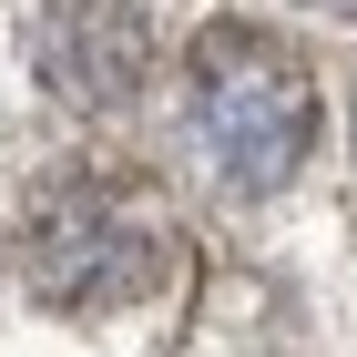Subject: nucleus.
<instances>
[{
	"instance_id": "nucleus-3",
	"label": "nucleus",
	"mask_w": 357,
	"mask_h": 357,
	"mask_svg": "<svg viewBox=\"0 0 357 357\" xmlns=\"http://www.w3.org/2000/svg\"><path fill=\"white\" fill-rule=\"evenodd\" d=\"M41 82L61 102H123L143 82V10L133 0H52L41 10Z\"/></svg>"
},
{
	"instance_id": "nucleus-1",
	"label": "nucleus",
	"mask_w": 357,
	"mask_h": 357,
	"mask_svg": "<svg viewBox=\"0 0 357 357\" xmlns=\"http://www.w3.org/2000/svg\"><path fill=\"white\" fill-rule=\"evenodd\" d=\"M184 133L225 194H275V184H296L306 143H317V82L286 41L225 21L184 61Z\"/></svg>"
},
{
	"instance_id": "nucleus-2",
	"label": "nucleus",
	"mask_w": 357,
	"mask_h": 357,
	"mask_svg": "<svg viewBox=\"0 0 357 357\" xmlns=\"http://www.w3.org/2000/svg\"><path fill=\"white\" fill-rule=\"evenodd\" d=\"M21 266H31V286H41L52 306H123V296L153 286L164 235H153V215H143L133 194H112V184H61L52 204L31 215Z\"/></svg>"
},
{
	"instance_id": "nucleus-4",
	"label": "nucleus",
	"mask_w": 357,
	"mask_h": 357,
	"mask_svg": "<svg viewBox=\"0 0 357 357\" xmlns=\"http://www.w3.org/2000/svg\"><path fill=\"white\" fill-rule=\"evenodd\" d=\"M327 10H357V0H327Z\"/></svg>"
}]
</instances>
